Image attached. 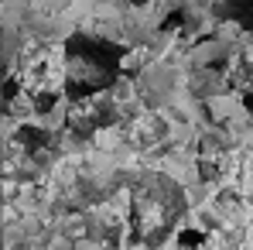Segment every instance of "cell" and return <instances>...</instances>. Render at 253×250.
<instances>
[{"label":"cell","mask_w":253,"mask_h":250,"mask_svg":"<svg viewBox=\"0 0 253 250\" xmlns=\"http://www.w3.org/2000/svg\"><path fill=\"white\" fill-rule=\"evenodd\" d=\"M181 212H185L181 185L165 178V175H147L130 192V206H126L130 237L144 247H161L174 233Z\"/></svg>","instance_id":"6da1fadb"},{"label":"cell","mask_w":253,"mask_h":250,"mask_svg":"<svg viewBox=\"0 0 253 250\" xmlns=\"http://www.w3.org/2000/svg\"><path fill=\"white\" fill-rule=\"evenodd\" d=\"M62 58H65V100L76 103L113 86L120 48L92 35H72L62 48Z\"/></svg>","instance_id":"7a4b0ae2"},{"label":"cell","mask_w":253,"mask_h":250,"mask_svg":"<svg viewBox=\"0 0 253 250\" xmlns=\"http://www.w3.org/2000/svg\"><path fill=\"white\" fill-rule=\"evenodd\" d=\"M226 83L233 86L240 96H253V58L247 55H236V58H229V65H226Z\"/></svg>","instance_id":"277c9868"},{"label":"cell","mask_w":253,"mask_h":250,"mask_svg":"<svg viewBox=\"0 0 253 250\" xmlns=\"http://www.w3.org/2000/svg\"><path fill=\"white\" fill-rule=\"evenodd\" d=\"M14 86L28 96L35 110H48L58 96H65V58L62 48L31 45L21 55V65L14 72Z\"/></svg>","instance_id":"3957f363"}]
</instances>
